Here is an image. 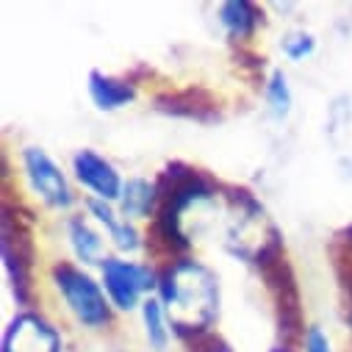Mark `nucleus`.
I'll list each match as a JSON object with an SVG mask.
<instances>
[{
    "instance_id": "nucleus-1",
    "label": "nucleus",
    "mask_w": 352,
    "mask_h": 352,
    "mask_svg": "<svg viewBox=\"0 0 352 352\" xmlns=\"http://www.w3.org/2000/svg\"><path fill=\"white\" fill-rule=\"evenodd\" d=\"M158 300L164 302L172 333L197 338L219 316V278L203 261L181 258L158 275Z\"/></svg>"
},
{
    "instance_id": "nucleus-10",
    "label": "nucleus",
    "mask_w": 352,
    "mask_h": 352,
    "mask_svg": "<svg viewBox=\"0 0 352 352\" xmlns=\"http://www.w3.org/2000/svg\"><path fill=\"white\" fill-rule=\"evenodd\" d=\"M3 267H6V275L12 280V289H14V297L20 305L28 302V294H31V278H28V270H31V261H28V252H25V239L23 233L17 230V236L12 233V225L3 222Z\"/></svg>"
},
{
    "instance_id": "nucleus-8",
    "label": "nucleus",
    "mask_w": 352,
    "mask_h": 352,
    "mask_svg": "<svg viewBox=\"0 0 352 352\" xmlns=\"http://www.w3.org/2000/svg\"><path fill=\"white\" fill-rule=\"evenodd\" d=\"M67 241H69L72 255L83 263V267H103L109 261L103 233L86 217H69L67 219Z\"/></svg>"
},
{
    "instance_id": "nucleus-7",
    "label": "nucleus",
    "mask_w": 352,
    "mask_h": 352,
    "mask_svg": "<svg viewBox=\"0 0 352 352\" xmlns=\"http://www.w3.org/2000/svg\"><path fill=\"white\" fill-rule=\"evenodd\" d=\"M86 211H89V217L109 233V241H111L114 250H120V252H136V250H142V236H139L136 225L128 222L114 208V203L89 197V200H86Z\"/></svg>"
},
{
    "instance_id": "nucleus-3",
    "label": "nucleus",
    "mask_w": 352,
    "mask_h": 352,
    "mask_svg": "<svg viewBox=\"0 0 352 352\" xmlns=\"http://www.w3.org/2000/svg\"><path fill=\"white\" fill-rule=\"evenodd\" d=\"M100 283L114 311H136L153 292H158V275L142 261L109 258L100 267Z\"/></svg>"
},
{
    "instance_id": "nucleus-17",
    "label": "nucleus",
    "mask_w": 352,
    "mask_h": 352,
    "mask_svg": "<svg viewBox=\"0 0 352 352\" xmlns=\"http://www.w3.org/2000/svg\"><path fill=\"white\" fill-rule=\"evenodd\" d=\"M206 352H230V349H228V346H222V344H214V346H211V349H206Z\"/></svg>"
},
{
    "instance_id": "nucleus-16",
    "label": "nucleus",
    "mask_w": 352,
    "mask_h": 352,
    "mask_svg": "<svg viewBox=\"0 0 352 352\" xmlns=\"http://www.w3.org/2000/svg\"><path fill=\"white\" fill-rule=\"evenodd\" d=\"M302 346L305 352H333V341L319 324H311L308 330H302Z\"/></svg>"
},
{
    "instance_id": "nucleus-11",
    "label": "nucleus",
    "mask_w": 352,
    "mask_h": 352,
    "mask_svg": "<svg viewBox=\"0 0 352 352\" xmlns=\"http://www.w3.org/2000/svg\"><path fill=\"white\" fill-rule=\"evenodd\" d=\"M158 208H161L158 184H153V181H147V178H128V181H125V189H122V197H120V203H117V211H120L128 222L147 219V217H153Z\"/></svg>"
},
{
    "instance_id": "nucleus-5",
    "label": "nucleus",
    "mask_w": 352,
    "mask_h": 352,
    "mask_svg": "<svg viewBox=\"0 0 352 352\" xmlns=\"http://www.w3.org/2000/svg\"><path fill=\"white\" fill-rule=\"evenodd\" d=\"M72 175L95 200H106L114 206L120 203L125 181H122L120 169L109 158H103L98 150H92V147L78 150L72 155Z\"/></svg>"
},
{
    "instance_id": "nucleus-13",
    "label": "nucleus",
    "mask_w": 352,
    "mask_h": 352,
    "mask_svg": "<svg viewBox=\"0 0 352 352\" xmlns=\"http://www.w3.org/2000/svg\"><path fill=\"white\" fill-rule=\"evenodd\" d=\"M139 311H142V327H144V338H147L150 349L166 352L169 338H172V324L166 319V311H164V302L158 300V294L147 297Z\"/></svg>"
},
{
    "instance_id": "nucleus-2",
    "label": "nucleus",
    "mask_w": 352,
    "mask_h": 352,
    "mask_svg": "<svg viewBox=\"0 0 352 352\" xmlns=\"http://www.w3.org/2000/svg\"><path fill=\"white\" fill-rule=\"evenodd\" d=\"M50 280L78 324L89 330H100L111 322V302L106 297V289L86 270L75 267V263H67V261H58L50 270Z\"/></svg>"
},
{
    "instance_id": "nucleus-12",
    "label": "nucleus",
    "mask_w": 352,
    "mask_h": 352,
    "mask_svg": "<svg viewBox=\"0 0 352 352\" xmlns=\"http://www.w3.org/2000/svg\"><path fill=\"white\" fill-rule=\"evenodd\" d=\"M261 20H263V14L258 12L255 3H250V0H228V3L219 6V25L236 42L252 39V34L258 31Z\"/></svg>"
},
{
    "instance_id": "nucleus-4",
    "label": "nucleus",
    "mask_w": 352,
    "mask_h": 352,
    "mask_svg": "<svg viewBox=\"0 0 352 352\" xmlns=\"http://www.w3.org/2000/svg\"><path fill=\"white\" fill-rule=\"evenodd\" d=\"M23 169L31 192L53 211H69L75 206V192L67 181L64 169L53 161L50 153L42 147H25L23 150Z\"/></svg>"
},
{
    "instance_id": "nucleus-14",
    "label": "nucleus",
    "mask_w": 352,
    "mask_h": 352,
    "mask_svg": "<svg viewBox=\"0 0 352 352\" xmlns=\"http://www.w3.org/2000/svg\"><path fill=\"white\" fill-rule=\"evenodd\" d=\"M263 100L275 120H286L294 106V92L289 86V75L283 69H272L267 83H263Z\"/></svg>"
},
{
    "instance_id": "nucleus-6",
    "label": "nucleus",
    "mask_w": 352,
    "mask_h": 352,
    "mask_svg": "<svg viewBox=\"0 0 352 352\" xmlns=\"http://www.w3.org/2000/svg\"><path fill=\"white\" fill-rule=\"evenodd\" d=\"M0 352H61V336L39 314L23 311L6 324Z\"/></svg>"
},
{
    "instance_id": "nucleus-15",
    "label": "nucleus",
    "mask_w": 352,
    "mask_h": 352,
    "mask_svg": "<svg viewBox=\"0 0 352 352\" xmlns=\"http://www.w3.org/2000/svg\"><path fill=\"white\" fill-rule=\"evenodd\" d=\"M280 50H283V56H286L289 61H305V58H311L314 50H316V36L308 34V31H292V34L283 36Z\"/></svg>"
},
{
    "instance_id": "nucleus-9",
    "label": "nucleus",
    "mask_w": 352,
    "mask_h": 352,
    "mask_svg": "<svg viewBox=\"0 0 352 352\" xmlns=\"http://www.w3.org/2000/svg\"><path fill=\"white\" fill-rule=\"evenodd\" d=\"M86 89L95 103L98 111H120L128 103L136 100V86L128 78H117V75H106L100 69H92L86 78Z\"/></svg>"
},
{
    "instance_id": "nucleus-18",
    "label": "nucleus",
    "mask_w": 352,
    "mask_h": 352,
    "mask_svg": "<svg viewBox=\"0 0 352 352\" xmlns=\"http://www.w3.org/2000/svg\"><path fill=\"white\" fill-rule=\"evenodd\" d=\"M270 352H292L289 346H275V349H270Z\"/></svg>"
}]
</instances>
